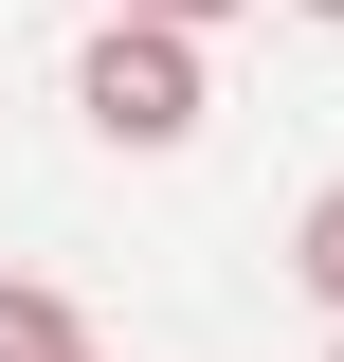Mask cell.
Segmentation results:
<instances>
[{"label":"cell","mask_w":344,"mask_h":362,"mask_svg":"<svg viewBox=\"0 0 344 362\" xmlns=\"http://www.w3.org/2000/svg\"><path fill=\"white\" fill-rule=\"evenodd\" d=\"M200 109H217L200 37H164V18H91V54H73V127L109 145V163H181Z\"/></svg>","instance_id":"6da1fadb"},{"label":"cell","mask_w":344,"mask_h":362,"mask_svg":"<svg viewBox=\"0 0 344 362\" xmlns=\"http://www.w3.org/2000/svg\"><path fill=\"white\" fill-rule=\"evenodd\" d=\"M290 18H326V37H344V0H290Z\"/></svg>","instance_id":"5b68a950"},{"label":"cell","mask_w":344,"mask_h":362,"mask_svg":"<svg viewBox=\"0 0 344 362\" xmlns=\"http://www.w3.org/2000/svg\"><path fill=\"white\" fill-rule=\"evenodd\" d=\"M290 290L344 326V181H308V218H290Z\"/></svg>","instance_id":"3957f363"},{"label":"cell","mask_w":344,"mask_h":362,"mask_svg":"<svg viewBox=\"0 0 344 362\" xmlns=\"http://www.w3.org/2000/svg\"><path fill=\"white\" fill-rule=\"evenodd\" d=\"M91 326H73V290H37V272H0V362H73Z\"/></svg>","instance_id":"7a4b0ae2"},{"label":"cell","mask_w":344,"mask_h":362,"mask_svg":"<svg viewBox=\"0 0 344 362\" xmlns=\"http://www.w3.org/2000/svg\"><path fill=\"white\" fill-rule=\"evenodd\" d=\"M109 18H164V37H217V18H254V0H109Z\"/></svg>","instance_id":"277c9868"},{"label":"cell","mask_w":344,"mask_h":362,"mask_svg":"<svg viewBox=\"0 0 344 362\" xmlns=\"http://www.w3.org/2000/svg\"><path fill=\"white\" fill-rule=\"evenodd\" d=\"M73 362H109V344H73Z\"/></svg>","instance_id":"8992f818"},{"label":"cell","mask_w":344,"mask_h":362,"mask_svg":"<svg viewBox=\"0 0 344 362\" xmlns=\"http://www.w3.org/2000/svg\"><path fill=\"white\" fill-rule=\"evenodd\" d=\"M326 362H344V344H326Z\"/></svg>","instance_id":"52a82bcc"}]
</instances>
